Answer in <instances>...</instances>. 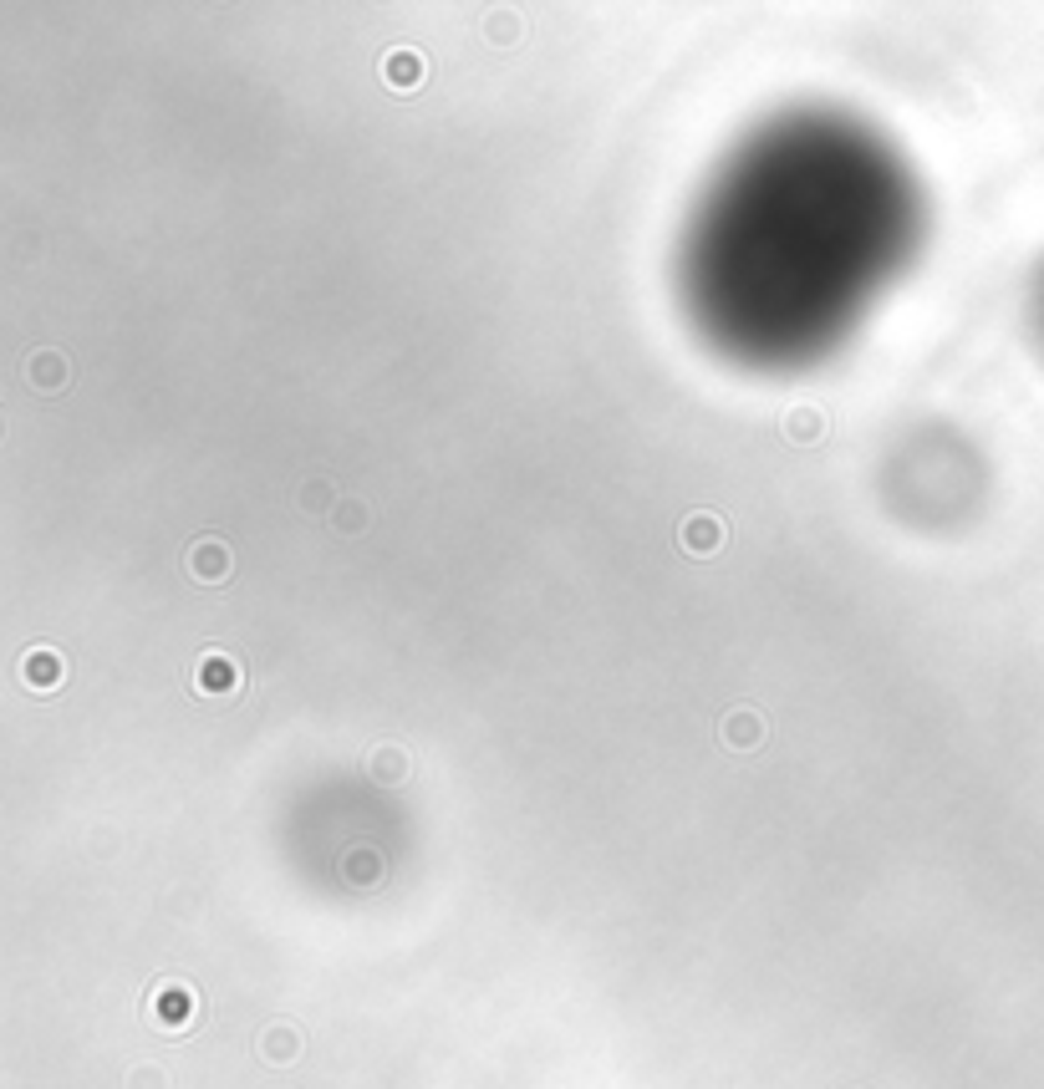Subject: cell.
Wrapping results in <instances>:
<instances>
[{
	"label": "cell",
	"instance_id": "7",
	"mask_svg": "<svg viewBox=\"0 0 1044 1089\" xmlns=\"http://www.w3.org/2000/svg\"><path fill=\"white\" fill-rule=\"evenodd\" d=\"M719 540H724V525L713 520V514H693V520H683V545H688L693 555H713V550H719Z\"/></svg>",
	"mask_w": 1044,
	"mask_h": 1089
},
{
	"label": "cell",
	"instance_id": "15",
	"mask_svg": "<svg viewBox=\"0 0 1044 1089\" xmlns=\"http://www.w3.org/2000/svg\"><path fill=\"white\" fill-rule=\"evenodd\" d=\"M133 1089H163V1084H158L153 1069H138V1074H133Z\"/></svg>",
	"mask_w": 1044,
	"mask_h": 1089
},
{
	"label": "cell",
	"instance_id": "3",
	"mask_svg": "<svg viewBox=\"0 0 1044 1089\" xmlns=\"http://www.w3.org/2000/svg\"><path fill=\"white\" fill-rule=\"evenodd\" d=\"M153 1018H158V1028H189V1018H194V998H189V988H158L153 993Z\"/></svg>",
	"mask_w": 1044,
	"mask_h": 1089
},
{
	"label": "cell",
	"instance_id": "12",
	"mask_svg": "<svg viewBox=\"0 0 1044 1089\" xmlns=\"http://www.w3.org/2000/svg\"><path fill=\"white\" fill-rule=\"evenodd\" d=\"M332 525H337V530H362V525H367V509H362L357 499H342L337 514H332Z\"/></svg>",
	"mask_w": 1044,
	"mask_h": 1089
},
{
	"label": "cell",
	"instance_id": "10",
	"mask_svg": "<svg viewBox=\"0 0 1044 1089\" xmlns=\"http://www.w3.org/2000/svg\"><path fill=\"white\" fill-rule=\"evenodd\" d=\"M785 433H790L795 443H815L820 433H826V418H820L810 403H800V408H790V413H785Z\"/></svg>",
	"mask_w": 1044,
	"mask_h": 1089
},
{
	"label": "cell",
	"instance_id": "14",
	"mask_svg": "<svg viewBox=\"0 0 1044 1089\" xmlns=\"http://www.w3.org/2000/svg\"><path fill=\"white\" fill-rule=\"evenodd\" d=\"M352 876H357V881H362V876L372 881V876H377V861H372V855H352Z\"/></svg>",
	"mask_w": 1044,
	"mask_h": 1089
},
{
	"label": "cell",
	"instance_id": "2",
	"mask_svg": "<svg viewBox=\"0 0 1044 1089\" xmlns=\"http://www.w3.org/2000/svg\"><path fill=\"white\" fill-rule=\"evenodd\" d=\"M230 565H235V560H230V550L219 545V540H199V545L189 550V576H194V581H209V586H214V581L230 576Z\"/></svg>",
	"mask_w": 1044,
	"mask_h": 1089
},
{
	"label": "cell",
	"instance_id": "4",
	"mask_svg": "<svg viewBox=\"0 0 1044 1089\" xmlns=\"http://www.w3.org/2000/svg\"><path fill=\"white\" fill-rule=\"evenodd\" d=\"M194 682H199V693H214V698H219V693H235V687H240V667H235L225 652H209V657L199 662V677H194Z\"/></svg>",
	"mask_w": 1044,
	"mask_h": 1089
},
{
	"label": "cell",
	"instance_id": "1",
	"mask_svg": "<svg viewBox=\"0 0 1044 1089\" xmlns=\"http://www.w3.org/2000/svg\"><path fill=\"white\" fill-rule=\"evenodd\" d=\"M382 77H388V87H398V92L423 87V77H428L423 51H413V46H393L388 56H382Z\"/></svg>",
	"mask_w": 1044,
	"mask_h": 1089
},
{
	"label": "cell",
	"instance_id": "6",
	"mask_svg": "<svg viewBox=\"0 0 1044 1089\" xmlns=\"http://www.w3.org/2000/svg\"><path fill=\"white\" fill-rule=\"evenodd\" d=\"M759 738H764V718H759V713L734 708V713L724 718V743H729V749H759Z\"/></svg>",
	"mask_w": 1044,
	"mask_h": 1089
},
{
	"label": "cell",
	"instance_id": "11",
	"mask_svg": "<svg viewBox=\"0 0 1044 1089\" xmlns=\"http://www.w3.org/2000/svg\"><path fill=\"white\" fill-rule=\"evenodd\" d=\"M367 769H372L377 779H388V784H398V779L408 774V759H403L398 749H377V754L367 759Z\"/></svg>",
	"mask_w": 1044,
	"mask_h": 1089
},
{
	"label": "cell",
	"instance_id": "5",
	"mask_svg": "<svg viewBox=\"0 0 1044 1089\" xmlns=\"http://www.w3.org/2000/svg\"><path fill=\"white\" fill-rule=\"evenodd\" d=\"M21 677H26V687H36V693H51V687H62V657L51 647H36V652H26Z\"/></svg>",
	"mask_w": 1044,
	"mask_h": 1089
},
{
	"label": "cell",
	"instance_id": "13",
	"mask_svg": "<svg viewBox=\"0 0 1044 1089\" xmlns=\"http://www.w3.org/2000/svg\"><path fill=\"white\" fill-rule=\"evenodd\" d=\"M321 504H326V484L316 479V484H306V489H301V509H306V514H326Z\"/></svg>",
	"mask_w": 1044,
	"mask_h": 1089
},
{
	"label": "cell",
	"instance_id": "9",
	"mask_svg": "<svg viewBox=\"0 0 1044 1089\" xmlns=\"http://www.w3.org/2000/svg\"><path fill=\"white\" fill-rule=\"evenodd\" d=\"M26 377H31L41 392H57V387L67 382V362H62L57 352H36V357L26 362Z\"/></svg>",
	"mask_w": 1044,
	"mask_h": 1089
},
{
	"label": "cell",
	"instance_id": "8",
	"mask_svg": "<svg viewBox=\"0 0 1044 1089\" xmlns=\"http://www.w3.org/2000/svg\"><path fill=\"white\" fill-rule=\"evenodd\" d=\"M260 1049H265L270 1064H291V1059L301 1054V1034H296V1028H286V1023H276V1028H265Z\"/></svg>",
	"mask_w": 1044,
	"mask_h": 1089
}]
</instances>
